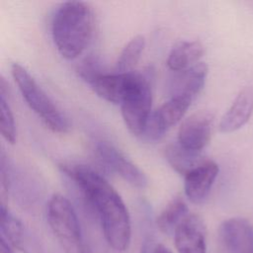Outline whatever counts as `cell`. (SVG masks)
Wrapping results in <instances>:
<instances>
[{
  "mask_svg": "<svg viewBox=\"0 0 253 253\" xmlns=\"http://www.w3.org/2000/svg\"><path fill=\"white\" fill-rule=\"evenodd\" d=\"M145 46L144 37L137 35L133 37L121 51L115 65V72L124 73L133 71Z\"/></svg>",
  "mask_w": 253,
  "mask_h": 253,
  "instance_id": "d6986e66",
  "label": "cell"
},
{
  "mask_svg": "<svg viewBox=\"0 0 253 253\" xmlns=\"http://www.w3.org/2000/svg\"><path fill=\"white\" fill-rule=\"evenodd\" d=\"M0 216V237L4 238L14 248L27 249L25 228L22 222L9 211L6 204H1Z\"/></svg>",
  "mask_w": 253,
  "mask_h": 253,
  "instance_id": "ac0fdd59",
  "label": "cell"
},
{
  "mask_svg": "<svg viewBox=\"0 0 253 253\" xmlns=\"http://www.w3.org/2000/svg\"><path fill=\"white\" fill-rule=\"evenodd\" d=\"M47 222L66 253H91L84 241L77 214L70 202L53 194L47 204Z\"/></svg>",
  "mask_w": 253,
  "mask_h": 253,
  "instance_id": "277c9868",
  "label": "cell"
},
{
  "mask_svg": "<svg viewBox=\"0 0 253 253\" xmlns=\"http://www.w3.org/2000/svg\"><path fill=\"white\" fill-rule=\"evenodd\" d=\"M140 72H106L96 78L91 87L102 99L109 103L121 105L128 91L137 81Z\"/></svg>",
  "mask_w": 253,
  "mask_h": 253,
  "instance_id": "9c48e42d",
  "label": "cell"
},
{
  "mask_svg": "<svg viewBox=\"0 0 253 253\" xmlns=\"http://www.w3.org/2000/svg\"><path fill=\"white\" fill-rule=\"evenodd\" d=\"M95 152L106 167L116 172L132 187L143 189L147 186L146 175L112 143L105 140L98 141Z\"/></svg>",
  "mask_w": 253,
  "mask_h": 253,
  "instance_id": "52a82bcc",
  "label": "cell"
},
{
  "mask_svg": "<svg viewBox=\"0 0 253 253\" xmlns=\"http://www.w3.org/2000/svg\"><path fill=\"white\" fill-rule=\"evenodd\" d=\"M173 235L178 253H207L206 225L199 215L189 213Z\"/></svg>",
  "mask_w": 253,
  "mask_h": 253,
  "instance_id": "7c38bea8",
  "label": "cell"
},
{
  "mask_svg": "<svg viewBox=\"0 0 253 253\" xmlns=\"http://www.w3.org/2000/svg\"><path fill=\"white\" fill-rule=\"evenodd\" d=\"M0 253H15L14 247L11 246L4 238L0 237Z\"/></svg>",
  "mask_w": 253,
  "mask_h": 253,
  "instance_id": "603a6c76",
  "label": "cell"
},
{
  "mask_svg": "<svg viewBox=\"0 0 253 253\" xmlns=\"http://www.w3.org/2000/svg\"><path fill=\"white\" fill-rule=\"evenodd\" d=\"M152 91L149 77L141 73L122 102V117L127 129L136 136H141L151 115Z\"/></svg>",
  "mask_w": 253,
  "mask_h": 253,
  "instance_id": "5b68a950",
  "label": "cell"
},
{
  "mask_svg": "<svg viewBox=\"0 0 253 253\" xmlns=\"http://www.w3.org/2000/svg\"><path fill=\"white\" fill-rule=\"evenodd\" d=\"M58 167L96 213L108 245L115 251H126L130 244L131 222L118 192L104 176L88 165L62 162Z\"/></svg>",
  "mask_w": 253,
  "mask_h": 253,
  "instance_id": "6da1fadb",
  "label": "cell"
},
{
  "mask_svg": "<svg viewBox=\"0 0 253 253\" xmlns=\"http://www.w3.org/2000/svg\"><path fill=\"white\" fill-rule=\"evenodd\" d=\"M218 235L228 253H253V226L247 219H225L219 225Z\"/></svg>",
  "mask_w": 253,
  "mask_h": 253,
  "instance_id": "30bf717a",
  "label": "cell"
},
{
  "mask_svg": "<svg viewBox=\"0 0 253 253\" xmlns=\"http://www.w3.org/2000/svg\"><path fill=\"white\" fill-rule=\"evenodd\" d=\"M164 154L169 165L184 177L206 160L202 152L188 149L178 141L169 143L165 147Z\"/></svg>",
  "mask_w": 253,
  "mask_h": 253,
  "instance_id": "2e32d148",
  "label": "cell"
},
{
  "mask_svg": "<svg viewBox=\"0 0 253 253\" xmlns=\"http://www.w3.org/2000/svg\"><path fill=\"white\" fill-rule=\"evenodd\" d=\"M204 52V45L199 41H180L172 46L167 57V66L173 72L183 71L200 62Z\"/></svg>",
  "mask_w": 253,
  "mask_h": 253,
  "instance_id": "9a60e30c",
  "label": "cell"
},
{
  "mask_svg": "<svg viewBox=\"0 0 253 253\" xmlns=\"http://www.w3.org/2000/svg\"><path fill=\"white\" fill-rule=\"evenodd\" d=\"M208 71L205 62H198L183 71L174 72L170 83L171 97L185 96L194 101L205 86Z\"/></svg>",
  "mask_w": 253,
  "mask_h": 253,
  "instance_id": "4fadbf2b",
  "label": "cell"
},
{
  "mask_svg": "<svg viewBox=\"0 0 253 253\" xmlns=\"http://www.w3.org/2000/svg\"><path fill=\"white\" fill-rule=\"evenodd\" d=\"M193 100L185 96L170 97V99L153 111L146 123L141 138L147 141H157L175 126L186 114Z\"/></svg>",
  "mask_w": 253,
  "mask_h": 253,
  "instance_id": "8992f818",
  "label": "cell"
},
{
  "mask_svg": "<svg viewBox=\"0 0 253 253\" xmlns=\"http://www.w3.org/2000/svg\"><path fill=\"white\" fill-rule=\"evenodd\" d=\"M253 114V87L243 88L219 123L221 132H232L242 127Z\"/></svg>",
  "mask_w": 253,
  "mask_h": 253,
  "instance_id": "5bb4252c",
  "label": "cell"
},
{
  "mask_svg": "<svg viewBox=\"0 0 253 253\" xmlns=\"http://www.w3.org/2000/svg\"><path fill=\"white\" fill-rule=\"evenodd\" d=\"M76 72L78 76L91 85V83L98 78L100 75L106 73L104 71L102 62L95 55L86 56L76 67Z\"/></svg>",
  "mask_w": 253,
  "mask_h": 253,
  "instance_id": "44dd1931",
  "label": "cell"
},
{
  "mask_svg": "<svg viewBox=\"0 0 253 253\" xmlns=\"http://www.w3.org/2000/svg\"><path fill=\"white\" fill-rule=\"evenodd\" d=\"M213 126V117L208 112H197L185 119L178 130L177 141L184 147L203 152L209 144Z\"/></svg>",
  "mask_w": 253,
  "mask_h": 253,
  "instance_id": "ba28073f",
  "label": "cell"
},
{
  "mask_svg": "<svg viewBox=\"0 0 253 253\" xmlns=\"http://www.w3.org/2000/svg\"><path fill=\"white\" fill-rule=\"evenodd\" d=\"M140 253H173L162 243H151L146 241L140 250Z\"/></svg>",
  "mask_w": 253,
  "mask_h": 253,
  "instance_id": "7402d4cb",
  "label": "cell"
},
{
  "mask_svg": "<svg viewBox=\"0 0 253 253\" xmlns=\"http://www.w3.org/2000/svg\"><path fill=\"white\" fill-rule=\"evenodd\" d=\"M7 89H6V82L3 77L0 80V128L2 136L5 140L11 144H14L16 141V126L14 115L10 108L9 103L6 99Z\"/></svg>",
  "mask_w": 253,
  "mask_h": 253,
  "instance_id": "ffe728a7",
  "label": "cell"
},
{
  "mask_svg": "<svg viewBox=\"0 0 253 253\" xmlns=\"http://www.w3.org/2000/svg\"><path fill=\"white\" fill-rule=\"evenodd\" d=\"M189 214L186 202L181 196L173 198L156 218V225L164 234H174L178 225Z\"/></svg>",
  "mask_w": 253,
  "mask_h": 253,
  "instance_id": "e0dca14e",
  "label": "cell"
},
{
  "mask_svg": "<svg viewBox=\"0 0 253 253\" xmlns=\"http://www.w3.org/2000/svg\"><path fill=\"white\" fill-rule=\"evenodd\" d=\"M11 74L27 105L42 123L53 132H67L70 127L68 120L27 69L15 62L11 65Z\"/></svg>",
  "mask_w": 253,
  "mask_h": 253,
  "instance_id": "3957f363",
  "label": "cell"
},
{
  "mask_svg": "<svg viewBox=\"0 0 253 253\" xmlns=\"http://www.w3.org/2000/svg\"><path fill=\"white\" fill-rule=\"evenodd\" d=\"M95 27L92 8L81 1L62 3L51 21L54 45L65 59H74L89 44Z\"/></svg>",
  "mask_w": 253,
  "mask_h": 253,
  "instance_id": "7a4b0ae2",
  "label": "cell"
},
{
  "mask_svg": "<svg viewBox=\"0 0 253 253\" xmlns=\"http://www.w3.org/2000/svg\"><path fill=\"white\" fill-rule=\"evenodd\" d=\"M218 165L212 160H205L184 177V192L189 201L203 204L209 197L218 175Z\"/></svg>",
  "mask_w": 253,
  "mask_h": 253,
  "instance_id": "8fae6325",
  "label": "cell"
}]
</instances>
